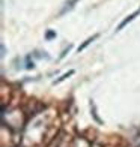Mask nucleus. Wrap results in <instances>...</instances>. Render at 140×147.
I'll return each instance as SVG.
<instances>
[{
    "label": "nucleus",
    "instance_id": "nucleus-1",
    "mask_svg": "<svg viewBox=\"0 0 140 147\" xmlns=\"http://www.w3.org/2000/svg\"><path fill=\"white\" fill-rule=\"evenodd\" d=\"M137 15H140V8H139L137 11H134V12H133V14H130L128 17H126V18L124 20V21H122L121 24L118 26V29H116V32H121V30H122V29H124V27H125V26L128 24V23H131L133 20H136V17H137Z\"/></svg>",
    "mask_w": 140,
    "mask_h": 147
},
{
    "label": "nucleus",
    "instance_id": "nucleus-2",
    "mask_svg": "<svg viewBox=\"0 0 140 147\" xmlns=\"http://www.w3.org/2000/svg\"><path fill=\"white\" fill-rule=\"evenodd\" d=\"M78 2V0H69V2H66L65 3V6L62 8V11L59 12V15H65L66 12H69L71 9H74V6H75V3Z\"/></svg>",
    "mask_w": 140,
    "mask_h": 147
},
{
    "label": "nucleus",
    "instance_id": "nucleus-3",
    "mask_svg": "<svg viewBox=\"0 0 140 147\" xmlns=\"http://www.w3.org/2000/svg\"><path fill=\"white\" fill-rule=\"evenodd\" d=\"M98 36H99L98 33H95V35H93L92 38H88V39H86V41H84V42H83L82 45L78 47V53H80V51H83V50H84V48H86V47H88V45H90V44H92L93 41H95V39H97Z\"/></svg>",
    "mask_w": 140,
    "mask_h": 147
},
{
    "label": "nucleus",
    "instance_id": "nucleus-4",
    "mask_svg": "<svg viewBox=\"0 0 140 147\" xmlns=\"http://www.w3.org/2000/svg\"><path fill=\"white\" fill-rule=\"evenodd\" d=\"M72 74H74V71H69V72H66V74H63V75H62L60 78H59V80H56V81L53 83V84H59V83H62L63 80H66V78H68L69 75H72Z\"/></svg>",
    "mask_w": 140,
    "mask_h": 147
},
{
    "label": "nucleus",
    "instance_id": "nucleus-5",
    "mask_svg": "<svg viewBox=\"0 0 140 147\" xmlns=\"http://www.w3.org/2000/svg\"><path fill=\"white\" fill-rule=\"evenodd\" d=\"M69 50H71V45H68V48H66V50L62 53V54H60V59H62V57H65V56H66V53H68Z\"/></svg>",
    "mask_w": 140,
    "mask_h": 147
},
{
    "label": "nucleus",
    "instance_id": "nucleus-6",
    "mask_svg": "<svg viewBox=\"0 0 140 147\" xmlns=\"http://www.w3.org/2000/svg\"><path fill=\"white\" fill-rule=\"evenodd\" d=\"M53 36H56L54 32H48V33H47V38H53Z\"/></svg>",
    "mask_w": 140,
    "mask_h": 147
}]
</instances>
